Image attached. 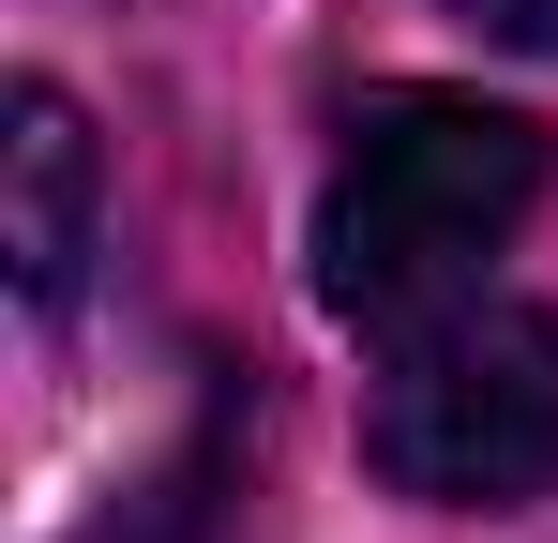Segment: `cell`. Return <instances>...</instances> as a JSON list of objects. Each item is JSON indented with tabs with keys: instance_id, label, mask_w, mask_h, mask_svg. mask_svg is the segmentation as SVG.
<instances>
[{
	"instance_id": "6da1fadb",
	"label": "cell",
	"mask_w": 558,
	"mask_h": 543,
	"mask_svg": "<svg viewBox=\"0 0 558 543\" xmlns=\"http://www.w3.org/2000/svg\"><path fill=\"white\" fill-rule=\"evenodd\" d=\"M529 196H544V121L483 90H377L317 196V302L363 333H408L483 287V257L529 227Z\"/></svg>"
},
{
	"instance_id": "7a4b0ae2",
	"label": "cell",
	"mask_w": 558,
	"mask_h": 543,
	"mask_svg": "<svg viewBox=\"0 0 558 543\" xmlns=\"http://www.w3.org/2000/svg\"><path fill=\"white\" fill-rule=\"evenodd\" d=\"M363 452L423 514H529V498H558V317L468 287L438 317L377 333Z\"/></svg>"
},
{
	"instance_id": "3957f363",
	"label": "cell",
	"mask_w": 558,
	"mask_h": 543,
	"mask_svg": "<svg viewBox=\"0 0 558 543\" xmlns=\"http://www.w3.org/2000/svg\"><path fill=\"white\" fill-rule=\"evenodd\" d=\"M0 196H15V302H31V317H61V302H76V272H92V121H76V90L15 76Z\"/></svg>"
},
{
	"instance_id": "277c9868",
	"label": "cell",
	"mask_w": 558,
	"mask_h": 543,
	"mask_svg": "<svg viewBox=\"0 0 558 543\" xmlns=\"http://www.w3.org/2000/svg\"><path fill=\"white\" fill-rule=\"evenodd\" d=\"M483 46H529V61H558V0H453Z\"/></svg>"
}]
</instances>
